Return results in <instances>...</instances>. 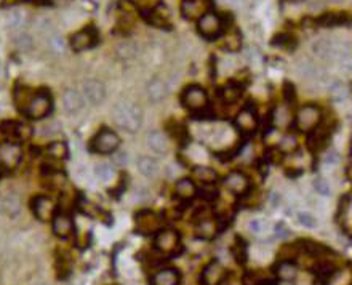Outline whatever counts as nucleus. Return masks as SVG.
Wrapping results in <instances>:
<instances>
[{
    "label": "nucleus",
    "instance_id": "nucleus-1",
    "mask_svg": "<svg viewBox=\"0 0 352 285\" xmlns=\"http://www.w3.org/2000/svg\"><path fill=\"white\" fill-rule=\"evenodd\" d=\"M111 115L117 127L126 133H136L143 125V109L135 103L122 101L116 104Z\"/></svg>",
    "mask_w": 352,
    "mask_h": 285
},
{
    "label": "nucleus",
    "instance_id": "nucleus-2",
    "mask_svg": "<svg viewBox=\"0 0 352 285\" xmlns=\"http://www.w3.org/2000/svg\"><path fill=\"white\" fill-rule=\"evenodd\" d=\"M154 247H156L157 252L167 256L178 253V250L181 248L179 234L175 229H160L154 235Z\"/></svg>",
    "mask_w": 352,
    "mask_h": 285
},
{
    "label": "nucleus",
    "instance_id": "nucleus-3",
    "mask_svg": "<svg viewBox=\"0 0 352 285\" xmlns=\"http://www.w3.org/2000/svg\"><path fill=\"white\" fill-rule=\"evenodd\" d=\"M52 98L47 92H39L35 93L31 101L27 103V106L24 108L23 113L32 120H42L52 113Z\"/></svg>",
    "mask_w": 352,
    "mask_h": 285
},
{
    "label": "nucleus",
    "instance_id": "nucleus-4",
    "mask_svg": "<svg viewBox=\"0 0 352 285\" xmlns=\"http://www.w3.org/2000/svg\"><path fill=\"white\" fill-rule=\"evenodd\" d=\"M182 104L192 113H200L208 106V95L205 92V88L200 85H189L184 88L181 96Z\"/></svg>",
    "mask_w": 352,
    "mask_h": 285
},
{
    "label": "nucleus",
    "instance_id": "nucleus-5",
    "mask_svg": "<svg viewBox=\"0 0 352 285\" xmlns=\"http://www.w3.org/2000/svg\"><path fill=\"white\" fill-rule=\"evenodd\" d=\"M91 146H93V151L98 152V154H112L120 146V136L114 130L104 128L95 136Z\"/></svg>",
    "mask_w": 352,
    "mask_h": 285
},
{
    "label": "nucleus",
    "instance_id": "nucleus-6",
    "mask_svg": "<svg viewBox=\"0 0 352 285\" xmlns=\"http://www.w3.org/2000/svg\"><path fill=\"white\" fill-rule=\"evenodd\" d=\"M322 120V111L314 104L302 106L296 114V127L301 131H311Z\"/></svg>",
    "mask_w": 352,
    "mask_h": 285
},
{
    "label": "nucleus",
    "instance_id": "nucleus-7",
    "mask_svg": "<svg viewBox=\"0 0 352 285\" xmlns=\"http://www.w3.org/2000/svg\"><path fill=\"white\" fill-rule=\"evenodd\" d=\"M82 95L91 106H100L106 100V87L98 79H87L82 83Z\"/></svg>",
    "mask_w": 352,
    "mask_h": 285
},
{
    "label": "nucleus",
    "instance_id": "nucleus-8",
    "mask_svg": "<svg viewBox=\"0 0 352 285\" xmlns=\"http://www.w3.org/2000/svg\"><path fill=\"white\" fill-rule=\"evenodd\" d=\"M31 208H32L34 217L37 220H40V221H44V223L45 221H52L53 217H55V213H56V205L52 200V197L44 196V194L32 199Z\"/></svg>",
    "mask_w": 352,
    "mask_h": 285
},
{
    "label": "nucleus",
    "instance_id": "nucleus-9",
    "mask_svg": "<svg viewBox=\"0 0 352 285\" xmlns=\"http://www.w3.org/2000/svg\"><path fill=\"white\" fill-rule=\"evenodd\" d=\"M197 27H199V32L203 37L207 39H213L223 29V21L221 16L216 15L213 11H207L205 15H202L199 18V23H197Z\"/></svg>",
    "mask_w": 352,
    "mask_h": 285
},
{
    "label": "nucleus",
    "instance_id": "nucleus-10",
    "mask_svg": "<svg viewBox=\"0 0 352 285\" xmlns=\"http://www.w3.org/2000/svg\"><path fill=\"white\" fill-rule=\"evenodd\" d=\"M53 232L59 239H69L74 234V220L66 212H56L52 220Z\"/></svg>",
    "mask_w": 352,
    "mask_h": 285
},
{
    "label": "nucleus",
    "instance_id": "nucleus-11",
    "mask_svg": "<svg viewBox=\"0 0 352 285\" xmlns=\"http://www.w3.org/2000/svg\"><path fill=\"white\" fill-rule=\"evenodd\" d=\"M98 40V36L93 27H85V29L79 31L70 37V48L74 52H83L91 48Z\"/></svg>",
    "mask_w": 352,
    "mask_h": 285
},
{
    "label": "nucleus",
    "instance_id": "nucleus-12",
    "mask_svg": "<svg viewBox=\"0 0 352 285\" xmlns=\"http://www.w3.org/2000/svg\"><path fill=\"white\" fill-rule=\"evenodd\" d=\"M85 106V98L83 95L75 88H67L64 93H62V109L66 111L69 115L79 114L80 111Z\"/></svg>",
    "mask_w": 352,
    "mask_h": 285
},
{
    "label": "nucleus",
    "instance_id": "nucleus-13",
    "mask_svg": "<svg viewBox=\"0 0 352 285\" xmlns=\"http://www.w3.org/2000/svg\"><path fill=\"white\" fill-rule=\"evenodd\" d=\"M237 128L243 133H253L258 128V114L251 106H245L235 117Z\"/></svg>",
    "mask_w": 352,
    "mask_h": 285
},
{
    "label": "nucleus",
    "instance_id": "nucleus-14",
    "mask_svg": "<svg viewBox=\"0 0 352 285\" xmlns=\"http://www.w3.org/2000/svg\"><path fill=\"white\" fill-rule=\"evenodd\" d=\"M136 228L141 234H156L162 229V221L154 212H141L136 215Z\"/></svg>",
    "mask_w": 352,
    "mask_h": 285
},
{
    "label": "nucleus",
    "instance_id": "nucleus-15",
    "mask_svg": "<svg viewBox=\"0 0 352 285\" xmlns=\"http://www.w3.org/2000/svg\"><path fill=\"white\" fill-rule=\"evenodd\" d=\"M210 0H182L181 13L187 19H199L202 15L208 11Z\"/></svg>",
    "mask_w": 352,
    "mask_h": 285
},
{
    "label": "nucleus",
    "instance_id": "nucleus-16",
    "mask_svg": "<svg viewBox=\"0 0 352 285\" xmlns=\"http://www.w3.org/2000/svg\"><path fill=\"white\" fill-rule=\"evenodd\" d=\"M146 143L149 146V149L154 151L156 154H167L170 151V141H168L167 135L160 130H151L146 135Z\"/></svg>",
    "mask_w": 352,
    "mask_h": 285
},
{
    "label": "nucleus",
    "instance_id": "nucleus-17",
    "mask_svg": "<svg viewBox=\"0 0 352 285\" xmlns=\"http://www.w3.org/2000/svg\"><path fill=\"white\" fill-rule=\"evenodd\" d=\"M224 186H226L228 191L234 192V194H243V192H246V189H248L250 181L245 173L231 171L229 175L224 178Z\"/></svg>",
    "mask_w": 352,
    "mask_h": 285
},
{
    "label": "nucleus",
    "instance_id": "nucleus-18",
    "mask_svg": "<svg viewBox=\"0 0 352 285\" xmlns=\"http://www.w3.org/2000/svg\"><path fill=\"white\" fill-rule=\"evenodd\" d=\"M179 282H181L179 271L175 268L160 269L151 277V285H179Z\"/></svg>",
    "mask_w": 352,
    "mask_h": 285
},
{
    "label": "nucleus",
    "instance_id": "nucleus-19",
    "mask_svg": "<svg viewBox=\"0 0 352 285\" xmlns=\"http://www.w3.org/2000/svg\"><path fill=\"white\" fill-rule=\"evenodd\" d=\"M21 159V149L18 143L8 141L0 146V161L6 167H15Z\"/></svg>",
    "mask_w": 352,
    "mask_h": 285
},
{
    "label": "nucleus",
    "instance_id": "nucleus-20",
    "mask_svg": "<svg viewBox=\"0 0 352 285\" xmlns=\"http://www.w3.org/2000/svg\"><path fill=\"white\" fill-rule=\"evenodd\" d=\"M146 95H147V100L154 104H159L165 100L167 96V85L164 80L160 79H154L147 83V88H146Z\"/></svg>",
    "mask_w": 352,
    "mask_h": 285
},
{
    "label": "nucleus",
    "instance_id": "nucleus-21",
    "mask_svg": "<svg viewBox=\"0 0 352 285\" xmlns=\"http://www.w3.org/2000/svg\"><path fill=\"white\" fill-rule=\"evenodd\" d=\"M175 194L181 200H192L197 194V186L191 178H181L175 184Z\"/></svg>",
    "mask_w": 352,
    "mask_h": 285
},
{
    "label": "nucleus",
    "instance_id": "nucleus-22",
    "mask_svg": "<svg viewBox=\"0 0 352 285\" xmlns=\"http://www.w3.org/2000/svg\"><path fill=\"white\" fill-rule=\"evenodd\" d=\"M136 165H138V171L146 178H156L160 171V167H159L157 161L149 156H141L138 159Z\"/></svg>",
    "mask_w": 352,
    "mask_h": 285
},
{
    "label": "nucleus",
    "instance_id": "nucleus-23",
    "mask_svg": "<svg viewBox=\"0 0 352 285\" xmlns=\"http://www.w3.org/2000/svg\"><path fill=\"white\" fill-rule=\"evenodd\" d=\"M224 276V269L218 261H211L210 265L203 269L202 279L205 282V285H216L218 282H221Z\"/></svg>",
    "mask_w": 352,
    "mask_h": 285
},
{
    "label": "nucleus",
    "instance_id": "nucleus-24",
    "mask_svg": "<svg viewBox=\"0 0 352 285\" xmlns=\"http://www.w3.org/2000/svg\"><path fill=\"white\" fill-rule=\"evenodd\" d=\"M5 127H8V130H3V133H6L13 143H18L21 140H26L27 136L31 135V128L24 123H18V122H6L3 123Z\"/></svg>",
    "mask_w": 352,
    "mask_h": 285
},
{
    "label": "nucleus",
    "instance_id": "nucleus-25",
    "mask_svg": "<svg viewBox=\"0 0 352 285\" xmlns=\"http://www.w3.org/2000/svg\"><path fill=\"white\" fill-rule=\"evenodd\" d=\"M192 175H194V179L200 181L202 184H211V183H215L218 178L216 171L211 169V167H207V165H197L192 171Z\"/></svg>",
    "mask_w": 352,
    "mask_h": 285
},
{
    "label": "nucleus",
    "instance_id": "nucleus-26",
    "mask_svg": "<svg viewBox=\"0 0 352 285\" xmlns=\"http://www.w3.org/2000/svg\"><path fill=\"white\" fill-rule=\"evenodd\" d=\"M276 274H277V277H279L280 281L290 282V281L294 279V277H296L298 269H296V266H294L292 261H282V263H279Z\"/></svg>",
    "mask_w": 352,
    "mask_h": 285
},
{
    "label": "nucleus",
    "instance_id": "nucleus-27",
    "mask_svg": "<svg viewBox=\"0 0 352 285\" xmlns=\"http://www.w3.org/2000/svg\"><path fill=\"white\" fill-rule=\"evenodd\" d=\"M48 156H52L53 159H66L67 157V144L64 141H53L48 144L47 148Z\"/></svg>",
    "mask_w": 352,
    "mask_h": 285
},
{
    "label": "nucleus",
    "instance_id": "nucleus-28",
    "mask_svg": "<svg viewBox=\"0 0 352 285\" xmlns=\"http://www.w3.org/2000/svg\"><path fill=\"white\" fill-rule=\"evenodd\" d=\"M197 231H199L202 237H207V239L213 237V235L216 234V223L213 221V218H203V220H200Z\"/></svg>",
    "mask_w": 352,
    "mask_h": 285
},
{
    "label": "nucleus",
    "instance_id": "nucleus-29",
    "mask_svg": "<svg viewBox=\"0 0 352 285\" xmlns=\"http://www.w3.org/2000/svg\"><path fill=\"white\" fill-rule=\"evenodd\" d=\"M292 120V114L288 108L285 106H279L276 109V113H274V122H276L277 127H287L288 123Z\"/></svg>",
    "mask_w": 352,
    "mask_h": 285
},
{
    "label": "nucleus",
    "instance_id": "nucleus-30",
    "mask_svg": "<svg viewBox=\"0 0 352 285\" xmlns=\"http://www.w3.org/2000/svg\"><path fill=\"white\" fill-rule=\"evenodd\" d=\"M95 173H96V176L104 183H108L114 178V169H112V165H109V164H98L95 169Z\"/></svg>",
    "mask_w": 352,
    "mask_h": 285
},
{
    "label": "nucleus",
    "instance_id": "nucleus-31",
    "mask_svg": "<svg viewBox=\"0 0 352 285\" xmlns=\"http://www.w3.org/2000/svg\"><path fill=\"white\" fill-rule=\"evenodd\" d=\"M348 96V88L341 82H336L330 87V98L333 101H343Z\"/></svg>",
    "mask_w": 352,
    "mask_h": 285
},
{
    "label": "nucleus",
    "instance_id": "nucleus-32",
    "mask_svg": "<svg viewBox=\"0 0 352 285\" xmlns=\"http://www.w3.org/2000/svg\"><path fill=\"white\" fill-rule=\"evenodd\" d=\"M240 95H242V90L238 88L237 85H234V83H231V85H228L226 88L223 90V98H224V101H228V103H234Z\"/></svg>",
    "mask_w": 352,
    "mask_h": 285
},
{
    "label": "nucleus",
    "instance_id": "nucleus-33",
    "mask_svg": "<svg viewBox=\"0 0 352 285\" xmlns=\"http://www.w3.org/2000/svg\"><path fill=\"white\" fill-rule=\"evenodd\" d=\"M348 15H344V13H332V15H327L319 19L320 24H325V26H333V24H341L344 23V19H346Z\"/></svg>",
    "mask_w": 352,
    "mask_h": 285
},
{
    "label": "nucleus",
    "instance_id": "nucleus-34",
    "mask_svg": "<svg viewBox=\"0 0 352 285\" xmlns=\"http://www.w3.org/2000/svg\"><path fill=\"white\" fill-rule=\"evenodd\" d=\"M298 223L301 226H304V228H309V229H312L317 226V220L312 213H309V212H299L298 213Z\"/></svg>",
    "mask_w": 352,
    "mask_h": 285
},
{
    "label": "nucleus",
    "instance_id": "nucleus-35",
    "mask_svg": "<svg viewBox=\"0 0 352 285\" xmlns=\"http://www.w3.org/2000/svg\"><path fill=\"white\" fill-rule=\"evenodd\" d=\"M314 189L317 191V194L320 196H328L330 194V184L325 178H315L314 179Z\"/></svg>",
    "mask_w": 352,
    "mask_h": 285
},
{
    "label": "nucleus",
    "instance_id": "nucleus-36",
    "mask_svg": "<svg viewBox=\"0 0 352 285\" xmlns=\"http://www.w3.org/2000/svg\"><path fill=\"white\" fill-rule=\"evenodd\" d=\"M280 149L285 151V152H292L296 149V138L293 135H287L285 138H282L280 141Z\"/></svg>",
    "mask_w": 352,
    "mask_h": 285
},
{
    "label": "nucleus",
    "instance_id": "nucleus-37",
    "mask_svg": "<svg viewBox=\"0 0 352 285\" xmlns=\"http://www.w3.org/2000/svg\"><path fill=\"white\" fill-rule=\"evenodd\" d=\"M112 162H114V165L123 167V165L128 164V154H126L125 151H116V152H112Z\"/></svg>",
    "mask_w": 352,
    "mask_h": 285
},
{
    "label": "nucleus",
    "instance_id": "nucleus-38",
    "mask_svg": "<svg viewBox=\"0 0 352 285\" xmlns=\"http://www.w3.org/2000/svg\"><path fill=\"white\" fill-rule=\"evenodd\" d=\"M248 228H250V231L251 232H255V234H259L263 231V223L259 220H251L250 221V225H248Z\"/></svg>",
    "mask_w": 352,
    "mask_h": 285
},
{
    "label": "nucleus",
    "instance_id": "nucleus-39",
    "mask_svg": "<svg viewBox=\"0 0 352 285\" xmlns=\"http://www.w3.org/2000/svg\"><path fill=\"white\" fill-rule=\"evenodd\" d=\"M338 159H340V157H338V154H336L335 151H332V152H328V154H327V157H325V164H330V165H332V164H336V162H338Z\"/></svg>",
    "mask_w": 352,
    "mask_h": 285
},
{
    "label": "nucleus",
    "instance_id": "nucleus-40",
    "mask_svg": "<svg viewBox=\"0 0 352 285\" xmlns=\"http://www.w3.org/2000/svg\"><path fill=\"white\" fill-rule=\"evenodd\" d=\"M330 2H336V3H340V2H344V0H330Z\"/></svg>",
    "mask_w": 352,
    "mask_h": 285
},
{
    "label": "nucleus",
    "instance_id": "nucleus-41",
    "mask_svg": "<svg viewBox=\"0 0 352 285\" xmlns=\"http://www.w3.org/2000/svg\"><path fill=\"white\" fill-rule=\"evenodd\" d=\"M31 2H44V0H31Z\"/></svg>",
    "mask_w": 352,
    "mask_h": 285
}]
</instances>
